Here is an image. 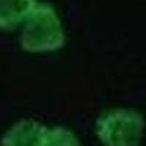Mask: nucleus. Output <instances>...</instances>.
Listing matches in <instances>:
<instances>
[{
	"instance_id": "f257e3e1",
	"label": "nucleus",
	"mask_w": 146,
	"mask_h": 146,
	"mask_svg": "<svg viewBox=\"0 0 146 146\" xmlns=\"http://www.w3.org/2000/svg\"><path fill=\"white\" fill-rule=\"evenodd\" d=\"M22 50L28 53H50L66 44V34L51 5H36L23 22L19 36Z\"/></svg>"
},
{
	"instance_id": "f03ea898",
	"label": "nucleus",
	"mask_w": 146,
	"mask_h": 146,
	"mask_svg": "<svg viewBox=\"0 0 146 146\" xmlns=\"http://www.w3.org/2000/svg\"><path fill=\"white\" fill-rule=\"evenodd\" d=\"M146 121L129 108H113L100 115L95 131L104 146H140Z\"/></svg>"
},
{
	"instance_id": "7ed1b4c3",
	"label": "nucleus",
	"mask_w": 146,
	"mask_h": 146,
	"mask_svg": "<svg viewBox=\"0 0 146 146\" xmlns=\"http://www.w3.org/2000/svg\"><path fill=\"white\" fill-rule=\"evenodd\" d=\"M45 127L38 121L25 118L15 123L2 136V146H41Z\"/></svg>"
},
{
	"instance_id": "20e7f679",
	"label": "nucleus",
	"mask_w": 146,
	"mask_h": 146,
	"mask_svg": "<svg viewBox=\"0 0 146 146\" xmlns=\"http://www.w3.org/2000/svg\"><path fill=\"white\" fill-rule=\"evenodd\" d=\"M36 0H0V29L12 31L27 21Z\"/></svg>"
},
{
	"instance_id": "39448f33",
	"label": "nucleus",
	"mask_w": 146,
	"mask_h": 146,
	"mask_svg": "<svg viewBox=\"0 0 146 146\" xmlns=\"http://www.w3.org/2000/svg\"><path fill=\"white\" fill-rule=\"evenodd\" d=\"M41 146H80L76 135L64 127H53L47 129Z\"/></svg>"
}]
</instances>
